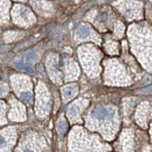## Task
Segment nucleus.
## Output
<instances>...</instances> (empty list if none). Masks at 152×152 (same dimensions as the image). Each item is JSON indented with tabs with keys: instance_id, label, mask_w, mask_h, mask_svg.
<instances>
[{
	"instance_id": "nucleus-12",
	"label": "nucleus",
	"mask_w": 152,
	"mask_h": 152,
	"mask_svg": "<svg viewBox=\"0 0 152 152\" xmlns=\"http://www.w3.org/2000/svg\"><path fill=\"white\" fill-rule=\"evenodd\" d=\"M4 144H5V141L2 136H0V145H3Z\"/></svg>"
},
{
	"instance_id": "nucleus-9",
	"label": "nucleus",
	"mask_w": 152,
	"mask_h": 152,
	"mask_svg": "<svg viewBox=\"0 0 152 152\" xmlns=\"http://www.w3.org/2000/svg\"><path fill=\"white\" fill-rule=\"evenodd\" d=\"M107 14L104 13V12H101V13H100V14L97 15V19L100 21H106V20H107Z\"/></svg>"
},
{
	"instance_id": "nucleus-14",
	"label": "nucleus",
	"mask_w": 152,
	"mask_h": 152,
	"mask_svg": "<svg viewBox=\"0 0 152 152\" xmlns=\"http://www.w3.org/2000/svg\"><path fill=\"white\" fill-rule=\"evenodd\" d=\"M24 152H32V151L30 150H28V149H25V150L24 151Z\"/></svg>"
},
{
	"instance_id": "nucleus-8",
	"label": "nucleus",
	"mask_w": 152,
	"mask_h": 152,
	"mask_svg": "<svg viewBox=\"0 0 152 152\" xmlns=\"http://www.w3.org/2000/svg\"><path fill=\"white\" fill-rule=\"evenodd\" d=\"M23 70L30 73L34 72V70L33 67H32V66H31V65H24V69H23Z\"/></svg>"
},
{
	"instance_id": "nucleus-7",
	"label": "nucleus",
	"mask_w": 152,
	"mask_h": 152,
	"mask_svg": "<svg viewBox=\"0 0 152 152\" xmlns=\"http://www.w3.org/2000/svg\"><path fill=\"white\" fill-rule=\"evenodd\" d=\"M26 58L28 60H32V59H34L36 58V53H35L34 51L33 50H31L27 53Z\"/></svg>"
},
{
	"instance_id": "nucleus-11",
	"label": "nucleus",
	"mask_w": 152,
	"mask_h": 152,
	"mask_svg": "<svg viewBox=\"0 0 152 152\" xmlns=\"http://www.w3.org/2000/svg\"><path fill=\"white\" fill-rule=\"evenodd\" d=\"M28 14V11L26 9H21L20 11V15H21L22 17H26Z\"/></svg>"
},
{
	"instance_id": "nucleus-13",
	"label": "nucleus",
	"mask_w": 152,
	"mask_h": 152,
	"mask_svg": "<svg viewBox=\"0 0 152 152\" xmlns=\"http://www.w3.org/2000/svg\"><path fill=\"white\" fill-rule=\"evenodd\" d=\"M3 89H2V88H1V87H0V95L1 94H2V93H3Z\"/></svg>"
},
{
	"instance_id": "nucleus-2",
	"label": "nucleus",
	"mask_w": 152,
	"mask_h": 152,
	"mask_svg": "<svg viewBox=\"0 0 152 152\" xmlns=\"http://www.w3.org/2000/svg\"><path fill=\"white\" fill-rule=\"evenodd\" d=\"M77 34H78L80 37H86L90 34V29H89L88 27L82 25V26L78 28V31H77Z\"/></svg>"
},
{
	"instance_id": "nucleus-6",
	"label": "nucleus",
	"mask_w": 152,
	"mask_h": 152,
	"mask_svg": "<svg viewBox=\"0 0 152 152\" xmlns=\"http://www.w3.org/2000/svg\"><path fill=\"white\" fill-rule=\"evenodd\" d=\"M68 126L66 124V123L63 121H60L58 123V130L60 132H65L67 130Z\"/></svg>"
},
{
	"instance_id": "nucleus-1",
	"label": "nucleus",
	"mask_w": 152,
	"mask_h": 152,
	"mask_svg": "<svg viewBox=\"0 0 152 152\" xmlns=\"http://www.w3.org/2000/svg\"><path fill=\"white\" fill-rule=\"evenodd\" d=\"M92 116L94 118L101 119L107 117V110L102 107H97L92 111Z\"/></svg>"
},
{
	"instance_id": "nucleus-15",
	"label": "nucleus",
	"mask_w": 152,
	"mask_h": 152,
	"mask_svg": "<svg viewBox=\"0 0 152 152\" xmlns=\"http://www.w3.org/2000/svg\"><path fill=\"white\" fill-rule=\"evenodd\" d=\"M2 110V104H1V103H0V110Z\"/></svg>"
},
{
	"instance_id": "nucleus-3",
	"label": "nucleus",
	"mask_w": 152,
	"mask_h": 152,
	"mask_svg": "<svg viewBox=\"0 0 152 152\" xmlns=\"http://www.w3.org/2000/svg\"><path fill=\"white\" fill-rule=\"evenodd\" d=\"M73 93H74V91L72 88H66L63 90V95L66 98H70L71 97H72Z\"/></svg>"
},
{
	"instance_id": "nucleus-4",
	"label": "nucleus",
	"mask_w": 152,
	"mask_h": 152,
	"mask_svg": "<svg viewBox=\"0 0 152 152\" xmlns=\"http://www.w3.org/2000/svg\"><path fill=\"white\" fill-rule=\"evenodd\" d=\"M78 110H79V107L78 106H72L71 107H69V110H68V113L70 115V116H75L76 114L78 113Z\"/></svg>"
},
{
	"instance_id": "nucleus-10",
	"label": "nucleus",
	"mask_w": 152,
	"mask_h": 152,
	"mask_svg": "<svg viewBox=\"0 0 152 152\" xmlns=\"http://www.w3.org/2000/svg\"><path fill=\"white\" fill-rule=\"evenodd\" d=\"M115 115V110L113 109H110L109 110H107V117L109 118V119H111L113 118Z\"/></svg>"
},
{
	"instance_id": "nucleus-5",
	"label": "nucleus",
	"mask_w": 152,
	"mask_h": 152,
	"mask_svg": "<svg viewBox=\"0 0 152 152\" xmlns=\"http://www.w3.org/2000/svg\"><path fill=\"white\" fill-rule=\"evenodd\" d=\"M21 98L24 102H29L31 100V93L30 92H24V93L21 94Z\"/></svg>"
}]
</instances>
